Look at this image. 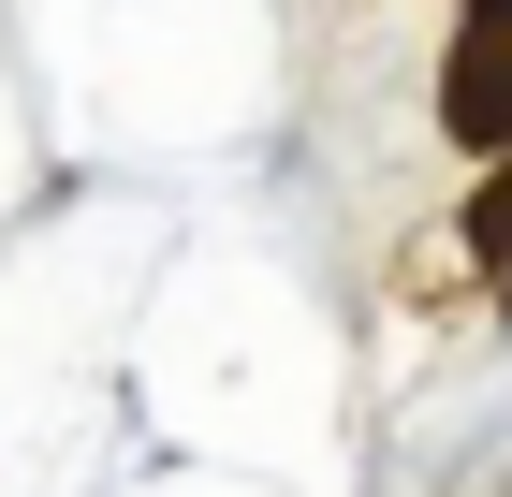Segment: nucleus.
Instances as JSON below:
<instances>
[{
    "label": "nucleus",
    "instance_id": "obj_1",
    "mask_svg": "<svg viewBox=\"0 0 512 497\" xmlns=\"http://www.w3.org/2000/svg\"><path fill=\"white\" fill-rule=\"evenodd\" d=\"M439 117H454V147H512V0H469V30H454V88H439Z\"/></svg>",
    "mask_w": 512,
    "mask_h": 497
}]
</instances>
